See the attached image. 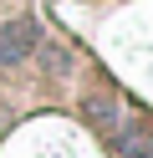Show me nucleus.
<instances>
[{"label": "nucleus", "instance_id": "nucleus-1", "mask_svg": "<svg viewBox=\"0 0 153 158\" xmlns=\"http://www.w3.org/2000/svg\"><path fill=\"white\" fill-rule=\"evenodd\" d=\"M36 51V21H0V66H20Z\"/></svg>", "mask_w": 153, "mask_h": 158}, {"label": "nucleus", "instance_id": "nucleus-2", "mask_svg": "<svg viewBox=\"0 0 153 158\" xmlns=\"http://www.w3.org/2000/svg\"><path fill=\"white\" fill-rule=\"evenodd\" d=\"M82 107H87V117H92V123H97L102 127V133H117V123H122V117H128V112H122V102H117V97H107V92H97V97H87V102H82Z\"/></svg>", "mask_w": 153, "mask_h": 158}]
</instances>
